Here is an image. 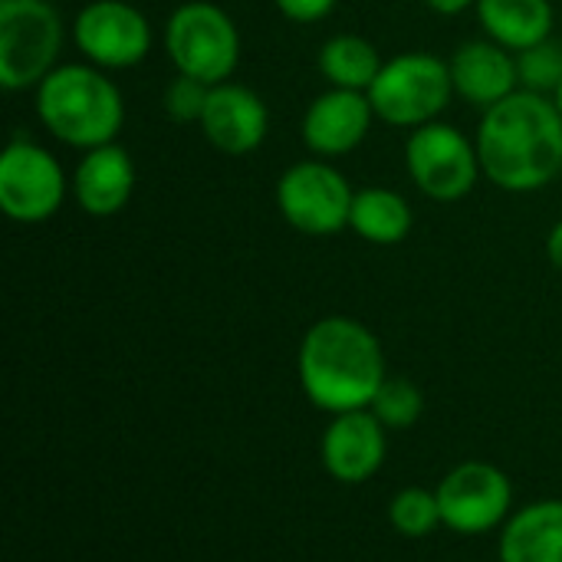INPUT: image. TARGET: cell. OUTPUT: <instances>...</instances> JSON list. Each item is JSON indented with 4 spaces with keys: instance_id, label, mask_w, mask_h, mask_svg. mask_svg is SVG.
Masks as SVG:
<instances>
[{
    "instance_id": "cell-7",
    "label": "cell",
    "mask_w": 562,
    "mask_h": 562,
    "mask_svg": "<svg viewBox=\"0 0 562 562\" xmlns=\"http://www.w3.org/2000/svg\"><path fill=\"white\" fill-rule=\"evenodd\" d=\"M405 168L412 184L438 204L464 201L484 178L474 138L448 122L412 128L405 142Z\"/></svg>"
},
{
    "instance_id": "cell-10",
    "label": "cell",
    "mask_w": 562,
    "mask_h": 562,
    "mask_svg": "<svg viewBox=\"0 0 562 562\" xmlns=\"http://www.w3.org/2000/svg\"><path fill=\"white\" fill-rule=\"evenodd\" d=\"M63 165L43 145L13 138L0 155V211L13 224H43L66 201Z\"/></svg>"
},
{
    "instance_id": "cell-25",
    "label": "cell",
    "mask_w": 562,
    "mask_h": 562,
    "mask_svg": "<svg viewBox=\"0 0 562 562\" xmlns=\"http://www.w3.org/2000/svg\"><path fill=\"white\" fill-rule=\"evenodd\" d=\"M339 0H273V7L293 23H319L336 10Z\"/></svg>"
},
{
    "instance_id": "cell-13",
    "label": "cell",
    "mask_w": 562,
    "mask_h": 562,
    "mask_svg": "<svg viewBox=\"0 0 562 562\" xmlns=\"http://www.w3.org/2000/svg\"><path fill=\"white\" fill-rule=\"evenodd\" d=\"M198 128L214 151L240 158L263 145L267 128H270V112H267V102L250 86L227 79V82L211 86Z\"/></svg>"
},
{
    "instance_id": "cell-12",
    "label": "cell",
    "mask_w": 562,
    "mask_h": 562,
    "mask_svg": "<svg viewBox=\"0 0 562 562\" xmlns=\"http://www.w3.org/2000/svg\"><path fill=\"white\" fill-rule=\"evenodd\" d=\"M389 454V428L372 415V408L333 415L323 431L319 458L333 481L366 484L372 481Z\"/></svg>"
},
{
    "instance_id": "cell-26",
    "label": "cell",
    "mask_w": 562,
    "mask_h": 562,
    "mask_svg": "<svg viewBox=\"0 0 562 562\" xmlns=\"http://www.w3.org/2000/svg\"><path fill=\"white\" fill-rule=\"evenodd\" d=\"M428 10H435L438 16H461L468 10L477 7V0H425Z\"/></svg>"
},
{
    "instance_id": "cell-1",
    "label": "cell",
    "mask_w": 562,
    "mask_h": 562,
    "mask_svg": "<svg viewBox=\"0 0 562 562\" xmlns=\"http://www.w3.org/2000/svg\"><path fill=\"white\" fill-rule=\"evenodd\" d=\"M484 178L510 194L543 191L562 171V115L540 92L517 89L481 112L474 132Z\"/></svg>"
},
{
    "instance_id": "cell-27",
    "label": "cell",
    "mask_w": 562,
    "mask_h": 562,
    "mask_svg": "<svg viewBox=\"0 0 562 562\" xmlns=\"http://www.w3.org/2000/svg\"><path fill=\"white\" fill-rule=\"evenodd\" d=\"M547 257H550V263L562 273V221H557L550 227V234H547Z\"/></svg>"
},
{
    "instance_id": "cell-15",
    "label": "cell",
    "mask_w": 562,
    "mask_h": 562,
    "mask_svg": "<svg viewBox=\"0 0 562 562\" xmlns=\"http://www.w3.org/2000/svg\"><path fill=\"white\" fill-rule=\"evenodd\" d=\"M451 79H454V95L464 99L468 105L487 112L491 105L504 102L520 89L517 76V53L494 40H468L461 43L451 59Z\"/></svg>"
},
{
    "instance_id": "cell-24",
    "label": "cell",
    "mask_w": 562,
    "mask_h": 562,
    "mask_svg": "<svg viewBox=\"0 0 562 562\" xmlns=\"http://www.w3.org/2000/svg\"><path fill=\"white\" fill-rule=\"evenodd\" d=\"M207 92H211L207 82L178 72L168 82V89H165V112H168V119L178 122V125H198L201 115H204V105H207Z\"/></svg>"
},
{
    "instance_id": "cell-16",
    "label": "cell",
    "mask_w": 562,
    "mask_h": 562,
    "mask_svg": "<svg viewBox=\"0 0 562 562\" xmlns=\"http://www.w3.org/2000/svg\"><path fill=\"white\" fill-rule=\"evenodd\" d=\"M69 191L79 211H86L89 217H115L119 211H125V204L135 194L132 155L119 142L82 151L69 178Z\"/></svg>"
},
{
    "instance_id": "cell-9",
    "label": "cell",
    "mask_w": 562,
    "mask_h": 562,
    "mask_svg": "<svg viewBox=\"0 0 562 562\" xmlns=\"http://www.w3.org/2000/svg\"><path fill=\"white\" fill-rule=\"evenodd\" d=\"M441 527L461 537L501 530L514 514V484L491 461H461L435 487Z\"/></svg>"
},
{
    "instance_id": "cell-4",
    "label": "cell",
    "mask_w": 562,
    "mask_h": 562,
    "mask_svg": "<svg viewBox=\"0 0 562 562\" xmlns=\"http://www.w3.org/2000/svg\"><path fill=\"white\" fill-rule=\"evenodd\" d=\"M369 102L375 109V119L395 128H422L428 122H438V115L454 99V79L448 59L422 49L398 53L385 59L382 72L369 86Z\"/></svg>"
},
{
    "instance_id": "cell-14",
    "label": "cell",
    "mask_w": 562,
    "mask_h": 562,
    "mask_svg": "<svg viewBox=\"0 0 562 562\" xmlns=\"http://www.w3.org/2000/svg\"><path fill=\"white\" fill-rule=\"evenodd\" d=\"M375 122V109L369 102L366 92H352V89H326L323 95H316L300 122V135L303 145L316 155V158H342L349 151H356Z\"/></svg>"
},
{
    "instance_id": "cell-8",
    "label": "cell",
    "mask_w": 562,
    "mask_h": 562,
    "mask_svg": "<svg viewBox=\"0 0 562 562\" xmlns=\"http://www.w3.org/2000/svg\"><path fill=\"white\" fill-rule=\"evenodd\" d=\"M277 211L280 217L306 237H333L349 227L352 214V184L326 158H306L290 165L277 181Z\"/></svg>"
},
{
    "instance_id": "cell-19",
    "label": "cell",
    "mask_w": 562,
    "mask_h": 562,
    "mask_svg": "<svg viewBox=\"0 0 562 562\" xmlns=\"http://www.w3.org/2000/svg\"><path fill=\"white\" fill-rule=\"evenodd\" d=\"M415 214L412 204L392 188H359L352 198L349 231H356L366 244L395 247L412 234Z\"/></svg>"
},
{
    "instance_id": "cell-5",
    "label": "cell",
    "mask_w": 562,
    "mask_h": 562,
    "mask_svg": "<svg viewBox=\"0 0 562 562\" xmlns=\"http://www.w3.org/2000/svg\"><path fill=\"white\" fill-rule=\"evenodd\" d=\"M165 53L181 76L217 86L237 72L240 33L224 7L211 0H184L165 23Z\"/></svg>"
},
{
    "instance_id": "cell-23",
    "label": "cell",
    "mask_w": 562,
    "mask_h": 562,
    "mask_svg": "<svg viewBox=\"0 0 562 562\" xmlns=\"http://www.w3.org/2000/svg\"><path fill=\"white\" fill-rule=\"evenodd\" d=\"M517 76H520V89L553 99V92L562 82V43L550 36V40L517 53Z\"/></svg>"
},
{
    "instance_id": "cell-28",
    "label": "cell",
    "mask_w": 562,
    "mask_h": 562,
    "mask_svg": "<svg viewBox=\"0 0 562 562\" xmlns=\"http://www.w3.org/2000/svg\"><path fill=\"white\" fill-rule=\"evenodd\" d=\"M553 102H557V109H560V115H562V82H560V89L553 92Z\"/></svg>"
},
{
    "instance_id": "cell-6",
    "label": "cell",
    "mask_w": 562,
    "mask_h": 562,
    "mask_svg": "<svg viewBox=\"0 0 562 562\" xmlns=\"http://www.w3.org/2000/svg\"><path fill=\"white\" fill-rule=\"evenodd\" d=\"M63 53V16L49 0H0V86L36 89Z\"/></svg>"
},
{
    "instance_id": "cell-3",
    "label": "cell",
    "mask_w": 562,
    "mask_h": 562,
    "mask_svg": "<svg viewBox=\"0 0 562 562\" xmlns=\"http://www.w3.org/2000/svg\"><path fill=\"white\" fill-rule=\"evenodd\" d=\"M33 105L40 125L79 151L115 142L125 125L122 89L92 63H59L33 89Z\"/></svg>"
},
{
    "instance_id": "cell-30",
    "label": "cell",
    "mask_w": 562,
    "mask_h": 562,
    "mask_svg": "<svg viewBox=\"0 0 562 562\" xmlns=\"http://www.w3.org/2000/svg\"><path fill=\"white\" fill-rule=\"evenodd\" d=\"M181 3H184V0H181Z\"/></svg>"
},
{
    "instance_id": "cell-17",
    "label": "cell",
    "mask_w": 562,
    "mask_h": 562,
    "mask_svg": "<svg viewBox=\"0 0 562 562\" xmlns=\"http://www.w3.org/2000/svg\"><path fill=\"white\" fill-rule=\"evenodd\" d=\"M501 562H562V501H533L501 527Z\"/></svg>"
},
{
    "instance_id": "cell-18",
    "label": "cell",
    "mask_w": 562,
    "mask_h": 562,
    "mask_svg": "<svg viewBox=\"0 0 562 562\" xmlns=\"http://www.w3.org/2000/svg\"><path fill=\"white\" fill-rule=\"evenodd\" d=\"M477 20L484 36L507 46L510 53H524L553 36V3L550 0H477Z\"/></svg>"
},
{
    "instance_id": "cell-29",
    "label": "cell",
    "mask_w": 562,
    "mask_h": 562,
    "mask_svg": "<svg viewBox=\"0 0 562 562\" xmlns=\"http://www.w3.org/2000/svg\"><path fill=\"white\" fill-rule=\"evenodd\" d=\"M560 178H562V171H560Z\"/></svg>"
},
{
    "instance_id": "cell-21",
    "label": "cell",
    "mask_w": 562,
    "mask_h": 562,
    "mask_svg": "<svg viewBox=\"0 0 562 562\" xmlns=\"http://www.w3.org/2000/svg\"><path fill=\"white\" fill-rule=\"evenodd\" d=\"M389 524L405 540L431 537L441 527L438 494L435 491H425V487H405V491H398L392 497V504H389Z\"/></svg>"
},
{
    "instance_id": "cell-20",
    "label": "cell",
    "mask_w": 562,
    "mask_h": 562,
    "mask_svg": "<svg viewBox=\"0 0 562 562\" xmlns=\"http://www.w3.org/2000/svg\"><path fill=\"white\" fill-rule=\"evenodd\" d=\"M316 66L323 79L333 89H352V92H369L375 76L382 72L385 59L379 56L375 43H369L359 33H336L319 46Z\"/></svg>"
},
{
    "instance_id": "cell-11",
    "label": "cell",
    "mask_w": 562,
    "mask_h": 562,
    "mask_svg": "<svg viewBox=\"0 0 562 562\" xmlns=\"http://www.w3.org/2000/svg\"><path fill=\"white\" fill-rule=\"evenodd\" d=\"M72 43L86 63L112 72L145 63L155 33L148 16L128 0H89L72 20Z\"/></svg>"
},
{
    "instance_id": "cell-22",
    "label": "cell",
    "mask_w": 562,
    "mask_h": 562,
    "mask_svg": "<svg viewBox=\"0 0 562 562\" xmlns=\"http://www.w3.org/2000/svg\"><path fill=\"white\" fill-rule=\"evenodd\" d=\"M372 415L389 428V431H405V428H412L418 418H422V412H425V395H422V389L412 382V379H405V375H389L385 382H382V389L375 392V398H372Z\"/></svg>"
},
{
    "instance_id": "cell-2",
    "label": "cell",
    "mask_w": 562,
    "mask_h": 562,
    "mask_svg": "<svg viewBox=\"0 0 562 562\" xmlns=\"http://www.w3.org/2000/svg\"><path fill=\"white\" fill-rule=\"evenodd\" d=\"M300 389L326 415L369 408L389 379L385 349L379 336L352 316L316 319L296 352Z\"/></svg>"
}]
</instances>
